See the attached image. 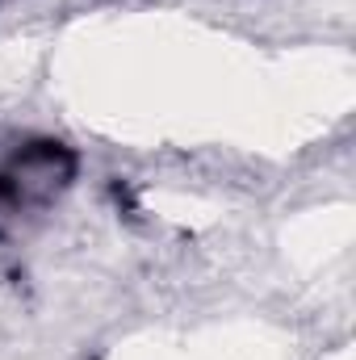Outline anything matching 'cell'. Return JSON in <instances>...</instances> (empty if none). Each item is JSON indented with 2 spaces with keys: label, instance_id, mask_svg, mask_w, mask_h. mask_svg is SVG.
Here are the masks:
<instances>
[{
  "label": "cell",
  "instance_id": "1",
  "mask_svg": "<svg viewBox=\"0 0 356 360\" xmlns=\"http://www.w3.org/2000/svg\"><path fill=\"white\" fill-rule=\"evenodd\" d=\"M80 176V155L63 139H25L0 160V231L51 210Z\"/></svg>",
  "mask_w": 356,
  "mask_h": 360
}]
</instances>
